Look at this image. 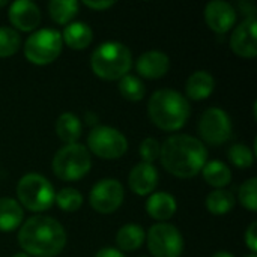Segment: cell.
<instances>
[{"instance_id": "obj_23", "label": "cell", "mask_w": 257, "mask_h": 257, "mask_svg": "<svg viewBox=\"0 0 257 257\" xmlns=\"http://www.w3.org/2000/svg\"><path fill=\"white\" fill-rule=\"evenodd\" d=\"M202 173H203L206 184H209L211 187H215V188H223V187L229 185L232 181L230 169L221 161L206 163L205 167L202 169Z\"/></svg>"}, {"instance_id": "obj_30", "label": "cell", "mask_w": 257, "mask_h": 257, "mask_svg": "<svg viewBox=\"0 0 257 257\" xmlns=\"http://www.w3.org/2000/svg\"><path fill=\"white\" fill-rule=\"evenodd\" d=\"M239 202L244 208L251 212L257 211V179L250 178L239 187Z\"/></svg>"}, {"instance_id": "obj_7", "label": "cell", "mask_w": 257, "mask_h": 257, "mask_svg": "<svg viewBox=\"0 0 257 257\" xmlns=\"http://www.w3.org/2000/svg\"><path fill=\"white\" fill-rule=\"evenodd\" d=\"M62 47V33L53 29H41L27 38L24 44V56L30 63L44 66L60 56Z\"/></svg>"}, {"instance_id": "obj_10", "label": "cell", "mask_w": 257, "mask_h": 257, "mask_svg": "<svg viewBox=\"0 0 257 257\" xmlns=\"http://www.w3.org/2000/svg\"><path fill=\"white\" fill-rule=\"evenodd\" d=\"M199 133L211 146H220L232 137V122L229 114L218 108H208L199 120Z\"/></svg>"}, {"instance_id": "obj_11", "label": "cell", "mask_w": 257, "mask_h": 257, "mask_svg": "<svg viewBox=\"0 0 257 257\" xmlns=\"http://www.w3.org/2000/svg\"><path fill=\"white\" fill-rule=\"evenodd\" d=\"M123 187L116 179H102L93 185L90 191V206L99 214H113L123 203Z\"/></svg>"}, {"instance_id": "obj_37", "label": "cell", "mask_w": 257, "mask_h": 257, "mask_svg": "<svg viewBox=\"0 0 257 257\" xmlns=\"http://www.w3.org/2000/svg\"><path fill=\"white\" fill-rule=\"evenodd\" d=\"M12 257H30L29 254H26V253H17V254H14Z\"/></svg>"}, {"instance_id": "obj_1", "label": "cell", "mask_w": 257, "mask_h": 257, "mask_svg": "<svg viewBox=\"0 0 257 257\" xmlns=\"http://www.w3.org/2000/svg\"><path fill=\"white\" fill-rule=\"evenodd\" d=\"M161 164L173 176L194 178L208 163L206 146L196 137L176 134L169 137L161 146Z\"/></svg>"}, {"instance_id": "obj_4", "label": "cell", "mask_w": 257, "mask_h": 257, "mask_svg": "<svg viewBox=\"0 0 257 257\" xmlns=\"http://www.w3.org/2000/svg\"><path fill=\"white\" fill-rule=\"evenodd\" d=\"M133 65V56L126 45L120 42H104L95 48L90 66L96 77L113 81L125 77Z\"/></svg>"}, {"instance_id": "obj_5", "label": "cell", "mask_w": 257, "mask_h": 257, "mask_svg": "<svg viewBox=\"0 0 257 257\" xmlns=\"http://www.w3.org/2000/svg\"><path fill=\"white\" fill-rule=\"evenodd\" d=\"M51 167L59 179L66 182L78 181L84 178L92 167L90 154L83 145H66L56 152Z\"/></svg>"}, {"instance_id": "obj_16", "label": "cell", "mask_w": 257, "mask_h": 257, "mask_svg": "<svg viewBox=\"0 0 257 257\" xmlns=\"http://www.w3.org/2000/svg\"><path fill=\"white\" fill-rule=\"evenodd\" d=\"M136 68L142 77L149 78V80H157L167 74L170 68V60L166 53L151 50V51L143 53L137 59Z\"/></svg>"}, {"instance_id": "obj_6", "label": "cell", "mask_w": 257, "mask_h": 257, "mask_svg": "<svg viewBox=\"0 0 257 257\" xmlns=\"http://www.w3.org/2000/svg\"><path fill=\"white\" fill-rule=\"evenodd\" d=\"M54 187L51 182L39 173L24 175L17 185V197L20 205L33 212H42L54 203Z\"/></svg>"}, {"instance_id": "obj_25", "label": "cell", "mask_w": 257, "mask_h": 257, "mask_svg": "<svg viewBox=\"0 0 257 257\" xmlns=\"http://www.w3.org/2000/svg\"><path fill=\"white\" fill-rule=\"evenodd\" d=\"M235 206V197L227 190H215L206 197V209L214 215H224Z\"/></svg>"}, {"instance_id": "obj_15", "label": "cell", "mask_w": 257, "mask_h": 257, "mask_svg": "<svg viewBox=\"0 0 257 257\" xmlns=\"http://www.w3.org/2000/svg\"><path fill=\"white\" fill-rule=\"evenodd\" d=\"M128 185L137 196H149L158 185V172L154 164L140 163L133 167L128 176Z\"/></svg>"}, {"instance_id": "obj_18", "label": "cell", "mask_w": 257, "mask_h": 257, "mask_svg": "<svg viewBox=\"0 0 257 257\" xmlns=\"http://www.w3.org/2000/svg\"><path fill=\"white\" fill-rule=\"evenodd\" d=\"M215 87L214 77L206 71H196L193 72L185 84V92L190 99L202 101L206 99Z\"/></svg>"}, {"instance_id": "obj_8", "label": "cell", "mask_w": 257, "mask_h": 257, "mask_svg": "<svg viewBox=\"0 0 257 257\" xmlns=\"http://www.w3.org/2000/svg\"><path fill=\"white\" fill-rule=\"evenodd\" d=\"M89 149L102 160H119L128 151L125 136L111 126H95L87 137Z\"/></svg>"}, {"instance_id": "obj_27", "label": "cell", "mask_w": 257, "mask_h": 257, "mask_svg": "<svg viewBox=\"0 0 257 257\" xmlns=\"http://www.w3.org/2000/svg\"><path fill=\"white\" fill-rule=\"evenodd\" d=\"M54 202H56V205L62 211H65V212H75L83 205V196H81V193L78 190L68 187V188H62L59 193H56Z\"/></svg>"}, {"instance_id": "obj_26", "label": "cell", "mask_w": 257, "mask_h": 257, "mask_svg": "<svg viewBox=\"0 0 257 257\" xmlns=\"http://www.w3.org/2000/svg\"><path fill=\"white\" fill-rule=\"evenodd\" d=\"M119 92L125 99L137 102V101L143 99V96L146 93V89H145V84H143V81L140 78H137L136 75L126 74L119 81Z\"/></svg>"}, {"instance_id": "obj_40", "label": "cell", "mask_w": 257, "mask_h": 257, "mask_svg": "<svg viewBox=\"0 0 257 257\" xmlns=\"http://www.w3.org/2000/svg\"><path fill=\"white\" fill-rule=\"evenodd\" d=\"M140 257H148V256H140Z\"/></svg>"}, {"instance_id": "obj_19", "label": "cell", "mask_w": 257, "mask_h": 257, "mask_svg": "<svg viewBox=\"0 0 257 257\" xmlns=\"http://www.w3.org/2000/svg\"><path fill=\"white\" fill-rule=\"evenodd\" d=\"M92 38L93 32L90 26L83 21L69 23L62 33V41L72 50H84L92 42Z\"/></svg>"}, {"instance_id": "obj_12", "label": "cell", "mask_w": 257, "mask_h": 257, "mask_svg": "<svg viewBox=\"0 0 257 257\" xmlns=\"http://www.w3.org/2000/svg\"><path fill=\"white\" fill-rule=\"evenodd\" d=\"M257 20L256 17H247L238 24L230 36V48L235 54L247 59L257 56Z\"/></svg>"}, {"instance_id": "obj_14", "label": "cell", "mask_w": 257, "mask_h": 257, "mask_svg": "<svg viewBox=\"0 0 257 257\" xmlns=\"http://www.w3.org/2000/svg\"><path fill=\"white\" fill-rule=\"evenodd\" d=\"M11 24L21 32H32L41 23V11L30 0H17L9 8Z\"/></svg>"}, {"instance_id": "obj_21", "label": "cell", "mask_w": 257, "mask_h": 257, "mask_svg": "<svg viewBox=\"0 0 257 257\" xmlns=\"http://www.w3.org/2000/svg\"><path fill=\"white\" fill-rule=\"evenodd\" d=\"M81 122L74 113H62L56 120L57 137L66 145L77 143V140L81 136Z\"/></svg>"}, {"instance_id": "obj_13", "label": "cell", "mask_w": 257, "mask_h": 257, "mask_svg": "<svg viewBox=\"0 0 257 257\" xmlns=\"http://www.w3.org/2000/svg\"><path fill=\"white\" fill-rule=\"evenodd\" d=\"M205 21L211 30L223 35L229 32L236 21L235 8L224 0L209 2L205 6Z\"/></svg>"}, {"instance_id": "obj_28", "label": "cell", "mask_w": 257, "mask_h": 257, "mask_svg": "<svg viewBox=\"0 0 257 257\" xmlns=\"http://www.w3.org/2000/svg\"><path fill=\"white\" fill-rule=\"evenodd\" d=\"M21 44V38L17 30L11 27H0V57L14 56Z\"/></svg>"}, {"instance_id": "obj_31", "label": "cell", "mask_w": 257, "mask_h": 257, "mask_svg": "<svg viewBox=\"0 0 257 257\" xmlns=\"http://www.w3.org/2000/svg\"><path fill=\"white\" fill-rule=\"evenodd\" d=\"M139 152H140V157L143 160V163H148V164H152L154 161H157L160 158V154H161V145L158 140L155 139H145L139 148Z\"/></svg>"}, {"instance_id": "obj_32", "label": "cell", "mask_w": 257, "mask_h": 257, "mask_svg": "<svg viewBox=\"0 0 257 257\" xmlns=\"http://www.w3.org/2000/svg\"><path fill=\"white\" fill-rule=\"evenodd\" d=\"M245 244L250 248L251 254H256L257 251V223H251L250 227L245 232Z\"/></svg>"}, {"instance_id": "obj_20", "label": "cell", "mask_w": 257, "mask_h": 257, "mask_svg": "<svg viewBox=\"0 0 257 257\" xmlns=\"http://www.w3.org/2000/svg\"><path fill=\"white\" fill-rule=\"evenodd\" d=\"M24 211L21 205L9 197L0 199V232H14L23 223Z\"/></svg>"}, {"instance_id": "obj_29", "label": "cell", "mask_w": 257, "mask_h": 257, "mask_svg": "<svg viewBox=\"0 0 257 257\" xmlns=\"http://www.w3.org/2000/svg\"><path fill=\"white\" fill-rule=\"evenodd\" d=\"M229 161L238 169H250L254 163V154L248 146L235 143L229 149Z\"/></svg>"}, {"instance_id": "obj_3", "label": "cell", "mask_w": 257, "mask_h": 257, "mask_svg": "<svg viewBox=\"0 0 257 257\" xmlns=\"http://www.w3.org/2000/svg\"><path fill=\"white\" fill-rule=\"evenodd\" d=\"M190 111L187 98L173 89L154 92L148 102V114L151 120L163 131L181 130L187 123Z\"/></svg>"}, {"instance_id": "obj_36", "label": "cell", "mask_w": 257, "mask_h": 257, "mask_svg": "<svg viewBox=\"0 0 257 257\" xmlns=\"http://www.w3.org/2000/svg\"><path fill=\"white\" fill-rule=\"evenodd\" d=\"M212 257H233L230 253H227V251H217L215 254Z\"/></svg>"}, {"instance_id": "obj_9", "label": "cell", "mask_w": 257, "mask_h": 257, "mask_svg": "<svg viewBox=\"0 0 257 257\" xmlns=\"http://www.w3.org/2000/svg\"><path fill=\"white\" fill-rule=\"evenodd\" d=\"M148 248L154 257H179L184 250V239L173 224L158 223L149 229Z\"/></svg>"}, {"instance_id": "obj_2", "label": "cell", "mask_w": 257, "mask_h": 257, "mask_svg": "<svg viewBox=\"0 0 257 257\" xmlns=\"http://www.w3.org/2000/svg\"><path fill=\"white\" fill-rule=\"evenodd\" d=\"M18 242L29 256L54 257L66 245V232L51 217H32L20 229Z\"/></svg>"}, {"instance_id": "obj_24", "label": "cell", "mask_w": 257, "mask_h": 257, "mask_svg": "<svg viewBox=\"0 0 257 257\" xmlns=\"http://www.w3.org/2000/svg\"><path fill=\"white\" fill-rule=\"evenodd\" d=\"M48 12L54 23L68 26L78 14V2L75 0H51L48 3Z\"/></svg>"}, {"instance_id": "obj_22", "label": "cell", "mask_w": 257, "mask_h": 257, "mask_svg": "<svg viewBox=\"0 0 257 257\" xmlns=\"http://www.w3.org/2000/svg\"><path fill=\"white\" fill-rule=\"evenodd\" d=\"M146 239V233L139 224H125L119 229L116 235V244L119 251H134L142 247Z\"/></svg>"}, {"instance_id": "obj_38", "label": "cell", "mask_w": 257, "mask_h": 257, "mask_svg": "<svg viewBox=\"0 0 257 257\" xmlns=\"http://www.w3.org/2000/svg\"><path fill=\"white\" fill-rule=\"evenodd\" d=\"M6 5V0H3V2H0V6H5Z\"/></svg>"}, {"instance_id": "obj_33", "label": "cell", "mask_w": 257, "mask_h": 257, "mask_svg": "<svg viewBox=\"0 0 257 257\" xmlns=\"http://www.w3.org/2000/svg\"><path fill=\"white\" fill-rule=\"evenodd\" d=\"M84 6L95 9V11H102V9H108L114 5V2H105V0H84L83 2Z\"/></svg>"}, {"instance_id": "obj_35", "label": "cell", "mask_w": 257, "mask_h": 257, "mask_svg": "<svg viewBox=\"0 0 257 257\" xmlns=\"http://www.w3.org/2000/svg\"><path fill=\"white\" fill-rule=\"evenodd\" d=\"M239 8H241L242 11H245L244 14H247L248 17H256V15H254L256 8H254V5H253V3H248V2H245V3H244V2H241V3H239Z\"/></svg>"}, {"instance_id": "obj_17", "label": "cell", "mask_w": 257, "mask_h": 257, "mask_svg": "<svg viewBox=\"0 0 257 257\" xmlns=\"http://www.w3.org/2000/svg\"><path fill=\"white\" fill-rule=\"evenodd\" d=\"M176 209H178L176 199L166 191L152 193L146 202V212L154 220H158V221L170 220L176 214Z\"/></svg>"}, {"instance_id": "obj_34", "label": "cell", "mask_w": 257, "mask_h": 257, "mask_svg": "<svg viewBox=\"0 0 257 257\" xmlns=\"http://www.w3.org/2000/svg\"><path fill=\"white\" fill-rule=\"evenodd\" d=\"M95 257H125L122 251L116 250V248H102L96 253Z\"/></svg>"}, {"instance_id": "obj_39", "label": "cell", "mask_w": 257, "mask_h": 257, "mask_svg": "<svg viewBox=\"0 0 257 257\" xmlns=\"http://www.w3.org/2000/svg\"><path fill=\"white\" fill-rule=\"evenodd\" d=\"M247 257H256V254H250V256H247Z\"/></svg>"}]
</instances>
